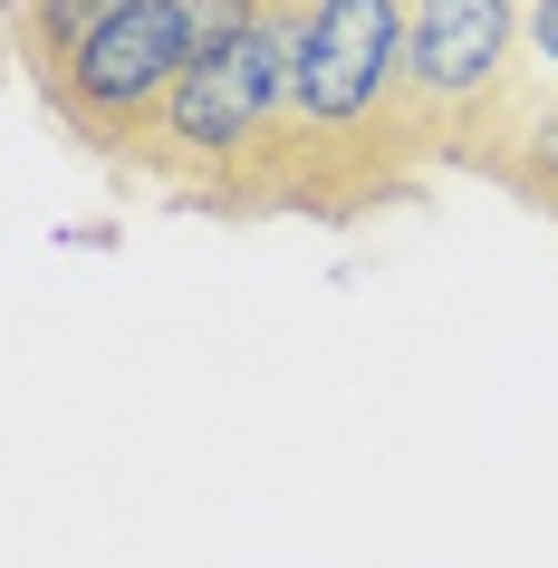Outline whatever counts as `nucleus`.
I'll use <instances>...</instances> for the list:
<instances>
[{
    "label": "nucleus",
    "instance_id": "5",
    "mask_svg": "<svg viewBox=\"0 0 558 568\" xmlns=\"http://www.w3.org/2000/svg\"><path fill=\"white\" fill-rule=\"evenodd\" d=\"M463 174H491L500 193H520L558 222V88H520L481 135L463 145Z\"/></svg>",
    "mask_w": 558,
    "mask_h": 568
},
{
    "label": "nucleus",
    "instance_id": "2",
    "mask_svg": "<svg viewBox=\"0 0 558 568\" xmlns=\"http://www.w3.org/2000/svg\"><path fill=\"white\" fill-rule=\"evenodd\" d=\"M298 30L308 0H270L261 20L193 59L145 145L125 154V183H154L193 212H280V164H290V78H298Z\"/></svg>",
    "mask_w": 558,
    "mask_h": 568
},
{
    "label": "nucleus",
    "instance_id": "7",
    "mask_svg": "<svg viewBox=\"0 0 558 568\" xmlns=\"http://www.w3.org/2000/svg\"><path fill=\"white\" fill-rule=\"evenodd\" d=\"M174 10H183V30H193V49L212 59V49H232V39L261 20L270 0H174Z\"/></svg>",
    "mask_w": 558,
    "mask_h": 568
},
{
    "label": "nucleus",
    "instance_id": "3",
    "mask_svg": "<svg viewBox=\"0 0 558 568\" xmlns=\"http://www.w3.org/2000/svg\"><path fill=\"white\" fill-rule=\"evenodd\" d=\"M193 59H203V49H193L174 0H135L106 30H88L68 59L39 68V97H49V116H59L88 154L125 164V154L145 145V125L164 116V97L193 78Z\"/></svg>",
    "mask_w": 558,
    "mask_h": 568
},
{
    "label": "nucleus",
    "instance_id": "6",
    "mask_svg": "<svg viewBox=\"0 0 558 568\" xmlns=\"http://www.w3.org/2000/svg\"><path fill=\"white\" fill-rule=\"evenodd\" d=\"M116 10H135V0H10V49H20V68H49V59H68L88 30H106Z\"/></svg>",
    "mask_w": 558,
    "mask_h": 568
},
{
    "label": "nucleus",
    "instance_id": "4",
    "mask_svg": "<svg viewBox=\"0 0 558 568\" xmlns=\"http://www.w3.org/2000/svg\"><path fill=\"white\" fill-rule=\"evenodd\" d=\"M520 30H529V0H414L405 106H414L424 174L463 164V145L510 106V88H520Z\"/></svg>",
    "mask_w": 558,
    "mask_h": 568
},
{
    "label": "nucleus",
    "instance_id": "8",
    "mask_svg": "<svg viewBox=\"0 0 558 568\" xmlns=\"http://www.w3.org/2000/svg\"><path fill=\"white\" fill-rule=\"evenodd\" d=\"M520 88H558V0H529V30H520ZM510 88V97H520Z\"/></svg>",
    "mask_w": 558,
    "mask_h": 568
},
{
    "label": "nucleus",
    "instance_id": "1",
    "mask_svg": "<svg viewBox=\"0 0 558 568\" xmlns=\"http://www.w3.org/2000/svg\"><path fill=\"white\" fill-rule=\"evenodd\" d=\"M405 20L414 0H308L290 78V164L280 212L356 222L424 174L405 106Z\"/></svg>",
    "mask_w": 558,
    "mask_h": 568
}]
</instances>
